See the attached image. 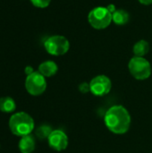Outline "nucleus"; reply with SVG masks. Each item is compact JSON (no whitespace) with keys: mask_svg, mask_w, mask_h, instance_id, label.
I'll use <instances>...</instances> for the list:
<instances>
[{"mask_svg":"<svg viewBox=\"0 0 152 153\" xmlns=\"http://www.w3.org/2000/svg\"><path fill=\"white\" fill-rule=\"evenodd\" d=\"M107 128L113 134H124L128 132L131 126V115L128 110L121 106L116 105L108 108L104 117Z\"/></svg>","mask_w":152,"mask_h":153,"instance_id":"obj_1","label":"nucleus"},{"mask_svg":"<svg viewBox=\"0 0 152 153\" xmlns=\"http://www.w3.org/2000/svg\"><path fill=\"white\" fill-rule=\"evenodd\" d=\"M8 125L12 134L21 137L30 134L35 126L33 118L25 112L13 114L10 117Z\"/></svg>","mask_w":152,"mask_h":153,"instance_id":"obj_2","label":"nucleus"},{"mask_svg":"<svg viewBox=\"0 0 152 153\" xmlns=\"http://www.w3.org/2000/svg\"><path fill=\"white\" fill-rule=\"evenodd\" d=\"M88 20L94 29L103 30L110 25L112 22V13L107 7L99 6L90 12Z\"/></svg>","mask_w":152,"mask_h":153,"instance_id":"obj_3","label":"nucleus"},{"mask_svg":"<svg viewBox=\"0 0 152 153\" xmlns=\"http://www.w3.org/2000/svg\"><path fill=\"white\" fill-rule=\"evenodd\" d=\"M130 74L136 80H146L151 74V65L150 62L144 57L133 56L128 64Z\"/></svg>","mask_w":152,"mask_h":153,"instance_id":"obj_4","label":"nucleus"},{"mask_svg":"<svg viewBox=\"0 0 152 153\" xmlns=\"http://www.w3.org/2000/svg\"><path fill=\"white\" fill-rule=\"evenodd\" d=\"M46 51L52 56H63L68 52L70 44L68 39L61 35H54L44 42Z\"/></svg>","mask_w":152,"mask_h":153,"instance_id":"obj_5","label":"nucleus"},{"mask_svg":"<svg viewBox=\"0 0 152 153\" xmlns=\"http://www.w3.org/2000/svg\"><path fill=\"white\" fill-rule=\"evenodd\" d=\"M25 89L32 96H39L47 89L46 77L43 76L39 71L27 75L25 79Z\"/></svg>","mask_w":152,"mask_h":153,"instance_id":"obj_6","label":"nucleus"},{"mask_svg":"<svg viewBox=\"0 0 152 153\" xmlns=\"http://www.w3.org/2000/svg\"><path fill=\"white\" fill-rule=\"evenodd\" d=\"M89 84L90 92L98 97H102L108 94L112 88L111 80L103 74L94 77Z\"/></svg>","mask_w":152,"mask_h":153,"instance_id":"obj_7","label":"nucleus"},{"mask_svg":"<svg viewBox=\"0 0 152 153\" xmlns=\"http://www.w3.org/2000/svg\"><path fill=\"white\" fill-rule=\"evenodd\" d=\"M47 142L53 150L62 152L68 146V136L62 130H53L47 138Z\"/></svg>","mask_w":152,"mask_h":153,"instance_id":"obj_8","label":"nucleus"},{"mask_svg":"<svg viewBox=\"0 0 152 153\" xmlns=\"http://www.w3.org/2000/svg\"><path fill=\"white\" fill-rule=\"evenodd\" d=\"M35 140L31 134L22 136L19 141L18 147L22 153H31L35 150Z\"/></svg>","mask_w":152,"mask_h":153,"instance_id":"obj_9","label":"nucleus"},{"mask_svg":"<svg viewBox=\"0 0 152 153\" xmlns=\"http://www.w3.org/2000/svg\"><path fill=\"white\" fill-rule=\"evenodd\" d=\"M58 71L57 65L51 60L45 61L39 65V72L45 77L54 76Z\"/></svg>","mask_w":152,"mask_h":153,"instance_id":"obj_10","label":"nucleus"},{"mask_svg":"<svg viewBox=\"0 0 152 153\" xmlns=\"http://www.w3.org/2000/svg\"><path fill=\"white\" fill-rule=\"evenodd\" d=\"M16 104L13 99L11 97H2L0 98V111L4 113H12L15 110Z\"/></svg>","mask_w":152,"mask_h":153,"instance_id":"obj_11","label":"nucleus"},{"mask_svg":"<svg viewBox=\"0 0 152 153\" xmlns=\"http://www.w3.org/2000/svg\"><path fill=\"white\" fill-rule=\"evenodd\" d=\"M149 50H150V45L144 39L139 40L133 46V53H134L135 56L143 57L145 55L148 54Z\"/></svg>","mask_w":152,"mask_h":153,"instance_id":"obj_12","label":"nucleus"},{"mask_svg":"<svg viewBox=\"0 0 152 153\" xmlns=\"http://www.w3.org/2000/svg\"><path fill=\"white\" fill-rule=\"evenodd\" d=\"M128 21L129 13L125 10H116V12L112 13V22H114L117 25H124L127 23Z\"/></svg>","mask_w":152,"mask_h":153,"instance_id":"obj_13","label":"nucleus"},{"mask_svg":"<svg viewBox=\"0 0 152 153\" xmlns=\"http://www.w3.org/2000/svg\"><path fill=\"white\" fill-rule=\"evenodd\" d=\"M52 131L53 130L49 126L43 125V126H40L39 127H38V129L36 130V135L39 139H46V138H48V136L50 135Z\"/></svg>","mask_w":152,"mask_h":153,"instance_id":"obj_14","label":"nucleus"},{"mask_svg":"<svg viewBox=\"0 0 152 153\" xmlns=\"http://www.w3.org/2000/svg\"><path fill=\"white\" fill-rule=\"evenodd\" d=\"M31 4L38 8H46L49 5L51 0H30Z\"/></svg>","mask_w":152,"mask_h":153,"instance_id":"obj_15","label":"nucleus"},{"mask_svg":"<svg viewBox=\"0 0 152 153\" xmlns=\"http://www.w3.org/2000/svg\"><path fill=\"white\" fill-rule=\"evenodd\" d=\"M80 91H81L82 92H83V93L88 92V91H90V84H87V83H85V82L82 83V84L80 85Z\"/></svg>","mask_w":152,"mask_h":153,"instance_id":"obj_16","label":"nucleus"},{"mask_svg":"<svg viewBox=\"0 0 152 153\" xmlns=\"http://www.w3.org/2000/svg\"><path fill=\"white\" fill-rule=\"evenodd\" d=\"M24 71H25V74H26L27 75H30V74H31L32 73H34V72H35L31 66H26Z\"/></svg>","mask_w":152,"mask_h":153,"instance_id":"obj_17","label":"nucleus"},{"mask_svg":"<svg viewBox=\"0 0 152 153\" xmlns=\"http://www.w3.org/2000/svg\"><path fill=\"white\" fill-rule=\"evenodd\" d=\"M108 9V11L111 13H115L116 12V6L114 5V4H109V5H108V7H107Z\"/></svg>","mask_w":152,"mask_h":153,"instance_id":"obj_18","label":"nucleus"},{"mask_svg":"<svg viewBox=\"0 0 152 153\" xmlns=\"http://www.w3.org/2000/svg\"><path fill=\"white\" fill-rule=\"evenodd\" d=\"M139 2L142 4H145V5H149V4H152V0H139Z\"/></svg>","mask_w":152,"mask_h":153,"instance_id":"obj_19","label":"nucleus"}]
</instances>
